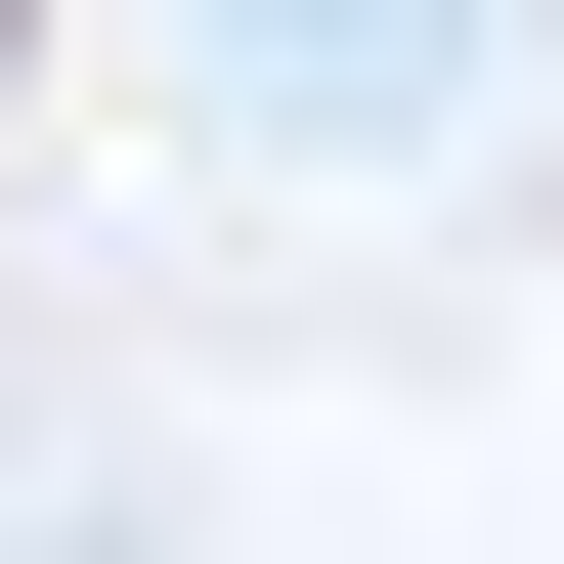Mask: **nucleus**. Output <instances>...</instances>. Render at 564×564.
Here are the masks:
<instances>
[{"mask_svg": "<svg viewBox=\"0 0 564 564\" xmlns=\"http://www.w3.org/2000/svg\"><path fill=\"white\" fill-rule=\"evenodd\" d=\"M478 44H521V0H217V131L391 174V131H478Z\"/></svg>", "mask_w": 564, "mask_h": 564, "instance_id": "nucleus-1", "label": "nucleus"}]
</instances>
